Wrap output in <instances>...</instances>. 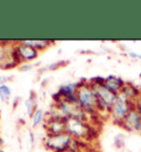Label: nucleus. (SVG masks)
<instances>
[{
  "instance_id": "nucleus-15",
  "label": "nucleus",
  "mask_w": 141,
  "mask_h": 152,
  "mask_svg": "<svg viewBox=\"0 0 141 152\" xmlns=\"http://www.w3.org/2000/svg\"><path fill=\"white\" fill-rule=\"evenodd\" d=\"M43 120H45V114L42 108H38L34 111V114L31 117V122H32V127H38L39 125H41Z\"/></svg>"
},
{
  "instance_id": "nucleus-21",
  "label": "nucleus",
  "mask_w": 141,
  "mask_h": 152,
  "mask_svg": "<svg viewBox=\"0 0 141 152\" xmlns=\"http://www.w3.org/2000/svg\"><path fill=\"white\" fill-rule=\"evenodd\" d=\"M9 80H10V77H9V76L0 75V85H4V84H7V82Z\"/></svg>"
},
{
  "instance_id": "nucleus-3",
  "label": "nucleus",
  "mask_w": 141,
  "mask_h": 152,
  "mask_svg": "<svg viewBox=\"0 0 141 152\" xmlns=\"http://www.w3.org/2000/svg\"><path fill=\"white\" fill-rule=\"evenodd\" d=\"M134 108V103L128 97L119 93L117 94V98L113 104V106L109 108L108 116L111 119V121L116 125L121 126L122 121L126 119L130 111Z\"/></svg>"
},
{
  "instance_id": "nucleus-7",
  "label": "nucleus",
  "mask_w": 141,
  "mask_h": 152,
  "mask_svg": "<svg viewBox=\"0 0 141 152\" xmlns=\"http://www.w3.org/2000/svg\"><path fill=\"white\" fill-rule=\"evenodd\" d=\"M46 134L47 136H54V134H61L66 131V120L60 117H53L49 116L44 122Z\"/></svg>"
},
{
  "instance_id": "nucleus-6",
  "label": "nucleus",
  "mask_w": 141,
  "mask_h": 152,
  "mask_svg": "<svg viewBox=\"0 0 141 152\" xmlns=\"http://www.w3.org/2000/svg\"><path fill=\"white\" fill-rule=\"evenodd\" d=\"M13 48H15V51L18 54L20 63H22V64L35 60L39 56V53H40L37 49L32 48V46L26 45L21 41L13 42Z\"/></svg>"
},
{
  "instance_id": "nucleus-19",
  "label": "nucleus",
  "mask_w": 141,
  "mask_h": 152,
  "mask_svg": "<svg viewBox=\"0 0 141 152\" xmlns=\"http://www.w3.org/2000/svg\"><path fill=\"white\" fill-rule=\"evenodd\" d=\"M134 108L141 114V94H140V96H139V98L134 102Z\"/></svg>"
},
{
  "instance_id": "nucleus-2",
  "label": "nucleus",
  "mask_w": 141,
  "mask_h": 152,
  "mask_svg": "<svg viewBox=\"0 0 141 152\" xmlns=\"http://www.w3.org/2000/svg\"><path fill=\"white\" fill-rule=\"evenodd\" d=\"M78 106L91 117L98 115V98L88 80H80V86L76 91Z\"/></svg>"
},
{
  "instance_id": "nucleus-13",
  "label": "nucleus",
  "mask_w": 141,
  "mask_h": 152,
  "mask_svg": "<svg viewBox=\"0 0 141 152\" xmlns=\"http://www.w3.org/2000/svg\"><path fill=\"white\" fill-rule=\"evenodd\" d=\"M24 106H26V110L29 117H32V115L34 114V111L38 109V95L34 91H31L29 97L26 99L24 102Z\"/></svg>"
},
{
  "instance_id": "nucleus-20",
  "label": "nucleus",
  "mask_w": 141,
  "mask_h": 152,
  "mask_svg": "<svg viewBox=\"0 0 141 152\" xmlns=\"http://www.w3.org/2000/svg\"><path fill=\"white\" fill-rule=\"evenodd\" d=\"M128 56L131 57V58H134V60H141V54L136 53V52H128Z\"/></svg>"
},
{
  "instance_id": "nucleus-16",
  "label": "nucleus",
  "mask_w": 141,
  "mask_h": 152,
  "mask_svg": "<svg viewBox=\"0 0 141 152\" xmlns=\"http://www.w3.org/2000/svg\"><path fill=\"white\" fill-rule=\"evenodd\" d=\"M11 96V88L8 86L7 84L0 85V102L1 103H7Z\"/></svg>"
},
{
  "instance_id": "nucleus-9",
  "label": "nucleus",
  "mask_w": 141,
  "mask_h": 152,
  "mask_svg": "<svg viewBox=\"0 0 141 152\" xmlns=\"http://www.w3.org/2000/svg\"><path fill=\"white\" fill-rule=\"evenodd\" d=\"M80 86V82H71V83L64 84L60 86L57 94L60 95V97L63 99H66L71 103L78 105L77 102V96H76V91Z\"/></svg>"
},
{
  "instance_id": "nucleus-22",
  "label": "nucleus",
  "mask_w": 141,
  "mask_h": 152,
  "mask_svg": "<svg viewBox=\"0 0 141 152\" xmlns=\"http://www.w3.org/2000/svg\"><path fill=\"white\" fill-rule=\"evenodd\" d=\"M28 137H29V140H30L31 145H34L35 138H34V134H33V132H32V131H29V133H28Z\"/></svg>"
},
{
  "instance_id": "nucleus-10",
  "label": "nucleus",
  "mask_w": 141,
  "mask_h": 152,
  "mask_svg": "<svg viewBox=\"0 0 141 152\" xmlns=\"http://www.w3.org/2000/svg\"><path fill=\"white\" fill-rule=\"evenodd\" d=\"M126 82L122 80L121 77H118V76L115 75H109L105 77V80H104V85L106 86L109 91H114L116 94H119L121 89L123 88Z\"/></svg>"
},
{
  "instance_id": "nucleus-25",
  "label": "nucleus",
  "mask_w": 141,
  "mask_h": 152,
  "mask_svg": "<svg viewBox=\"0 0 141 152\" xmlns=\"http://www.w3.org/2000/svg\"><path fill=\"white\" fill-rule=\"evenodd\" d=\"M0 152H4V151L2 150V149H0Z\"/></svg>"
},
{
  "instance_id": "nucleus-26",
  "label": "nucleus",
  "mask_w": 141,
  "mask_h": 152,
  "mask_svg": "<svg viewBox=\"0 0 141 152\" xmlns=\"http://www.w3.org/2000/svg\"><path fill=\"white\" fill-rule=\"evenodd\" d=\"M139 77H141V73H140V74H139Z\"/></svg>"
},
{
  "instance_id": "nucleus-1",
  "label": "nucleus",
  "mask_w": 141,
  "mask_h": 152,
  "mask_svg": "<svg viewBox=\"0 0 141 152\" xmlns=\"http://www.w3.org/2000/svg\"><path fill=\"white\" fill-rule=\"evenodd\" d=\"M44 145L53 152H69L85 149L84 141L76 140L67 132L47 136L44 139Z\"/></svg>"
},
{
  "instance_id": "nucleus-4",
  "label": "nucleus",
  "mask_w": 141,
  "mask_h": 152,
  "mask_svg": "<svg viewBox=\"0 0 141 152\" xmlns=\"http://www.w3.org/2000/svg\"><path fill=\"white\" fill-rule=\"evenodd\" d=\"M92 126L88 121L72 117L66 119V131L73 138L80 141H86L92 137Z\"/></svg>"
},
{
  "instance_id": "nucleus-8",
  "label": "nucleus",
  "mask_w": 141,
  "mask_h": 152,
  "mask_svg": "<svg viewBox=\"0 0 141 152\" xmlns=\"http://www.w3.org/2000/svg\"><path fill=\"white\" fill-rule=\"evenodd\" d=\"M121 127L129 132L141 133V114L134 108L122 121Z\"/></svg>"
},
{
  "instance_id": "nucleus-24",
  "label": "nucleus",
  "mask_w": 141,
  "mask_h": 152,
  "mask_svg": "<svg viewBox=\"0 0 141 152\" xmlns=\"http://www.w3.org/2000/svg\"><path fill=\"white\" fill-rule=\"evenodd\" d=\"M2 145H4V139L0 137V149H1V147H2Z\"/></svg>"
},
{
  "instance_id": "nucleus-12",
  "label": "nucleus",
  "mask_w": 141,
  "mask_h": 152,
  "mask_svg": "<svg viewBox=\"0 0 141 152\" xmlns=\"http://www.w3.org/2000/svg\"><path fill=\"white\" fill-rule=\"evenodd\" d=\"M21 42L26 45L37 49L39 52H42L53 44V41H50V40H23Z\"/></svg>"
},
{
  "instance_id": "nucleus-23",
  "label": "nucleus",
  "mask_w": 141,
  "mask_h": 152,
  "mask_svg": "<svg viewBox=\"0 0 141 152\" xmlns=\"http://www.w3.org/2000/svg\"><path fill=\"white\" fill-rule=\"evenodd\" d=\"M69 152H94V151L88 150V149H80V150H75V151H69Z\"/></svg>"
},
{
  "instance_id": "nucleus-17",
  "label": "nucleus",
  "mask_w": 141,
  "mask_h": 152,
  "mask_svg": "<svg viewBox=\"0 0 141 152\" xmlns=\"http://www.w3.org/2000/svg\"><path fill=\"white\" fill-rule=\"evenodd\" d=\"M63 65H66V62H65V61L55 62V63H52V64H50L49 66H46L45 69H50V71H56V69H58L61 66H63Z\"/></svg>"
},
{
  "instance_id": "nucleus-11",
  "label": "nucleus",
  "mask_w": 141,
  "mask_h": 152,
  "mask_svg": "<svg viewBox=\"0 0 141 152\" xmlns=\"http://www.w3.org/2000/svg\"><path fill=\"white\" fill-rule=\"evenodd\" d=\"M120 93L123 94V95L126 96V97H128L129 99H131L134 103V102L139 98V96H140L141 89L139 87H137V86H134V84L126 83Z\"/></svg>"
},
{
  "instance_id": "nucleus-18",
  "label": "nucleus",
  "mask_w": 141,
  "mask_h": 152,
  "mask_svg": "<svg viewBox=\"0 0 141 152\" xmlns=\"http://www.w3.org/2000/svg\"><path fill=\"white\" fill-rule=\"evenodd\" d=\"M19 69L21 72H29V71L33 69V65L29 64V63H23L22 65H20Z\"/></svg>"
},
{
  "instance_id": "nucleus-5",
  "label": "nucleus",
  "mask_w": 141,
  "mask_h": 152,
  "mask_svg": "<svg viewBox=\"0 0 141 152\" xmlns=\"http://www.w3.org/2000/svg\"><path fill=\"white\" fill-rule=\"evenodd\" d=\"M91 85L98 98V113L106 114L108 116L109 108L115 103V100L117 98V94L109 91L104 84H91Z\"/></svg>"
},
{
  "instance_id": "nucleus-14",
  "label": "nucleus",
  "mask_w": 141,
  "mask_h": 152,
  "mask_svg": "<svg viewBox=\"0 0 141 152\" xmlns=\"http://www.w3.org/2000/svg\"><path fill=\"white\" fill-rule=\"evenodd\" d=\"M13 51V43L0 41V69Z\"/></svg>"
}]
</instances>
